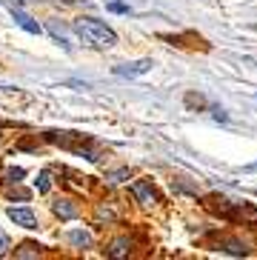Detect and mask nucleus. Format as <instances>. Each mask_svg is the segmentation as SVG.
<instances>
[{"instance_id": "f257e3e1", "label": "nucleus", "mask_w": 257, "mask_h": 260, "mask_svg": "<svg viewBox=\"0 0 257 260\" xmlns=\"http://www.w3.org/2000/svg\"><path fill=\"white\" fill-rule=\"evenodd\" d=\"M72 29H75L86 43H91V46H98V49H109V46L117 43L114 29L106 26L103 20H98V17H77V20H72Z\"/></svg>"}, {"instance_id": "f03ea898", "label": "nucleus", "mask_w": 257, "mask_h": 260, "mask_svg": "<svg viewBox=\"0 0 257 260\" xmlns=\"http://www.w3.org/2000/svg\"><path fill=\"white\" fill-rule=\"evenodd\" d=\"M132 194H135V200L143 209H151V206L160 203V194H157V189L151 186V180H135V183H132Z\"/></svg>"}, {"instance_id": "7ed1b4c3", "label": "nucleus", "mask_w": 257, "mask_h": 260, "mask_svg": "<svg viewBox=\"0 0 257 260\" xmlns=\"http://www.w3.org/2000/svg\"><path fill=\"white\" fill-rule=\"evenodd\" d=\"M26 103H31V98L26 92H20V89H6V86H0V106L3 109H20L26 106Z\"/></svg>"}, {"instance_id": "20e7f679", "label": "nucleus", "mask_w": 257, "mask_h": 260, "mask_svg": "<svg viewBox=\"0 0 257 260\" xmlns=\"http://www.w3.org/2000/svg\"><path fill=\"white\" fill-rule=\"evenodd\" d=\"M151 66L154 63L149 60V57H143V60H135V63H123V66H114V75L117 77H140L146 75V72H151Z\"/></svg>"}, {"instance_id": "39448f33", "label": "nucleus", "mask_w": 257, "mask_h": 260, "mask_svg": "<svg viewBox=\"0 0 257 260\" xmlns=\"http://www.w3.org/2000/svg\"><path fill=\"white\" fill-rule=\"evenodd\" d=\"M214 249L232 254V257H246L249 254V246L243 240H237V237H220V240H214Z\"/></svg>"}, {"instance_id": "423d86ee", "label": "nucleus", "mask_w": 257, "mask_h": 260, "mask_svg": "<svg viewBox=\"0 0 257 260\" xmlns=\"http://www.w3.org/2000/svg\"><path fill=\"white\" fill-rule=\"evenodd\" d=\"M52 212L60 220H75L77 214H80V209H77V203L72 198H57V200H52Z\"/></svg>"}, {"instance_id": "0eeeda50", "label": "nucleus", "mask_w": 257, "mask_h": 260, "mask_svg": "<svg viewBox=\"0 0 257 260\" xmlns=\"http://www.w3.org/2000/svg\"><path fill=\"white\" fill-rule=\"evenodd\" d=\"M9 220L23 226V229H38V214L31 212V209H9Z\"/></svg>"}, {"instance_id": "6e6552de", "label": "nucleus", "mask_w": 257, "mask_h": 260, "mask_svg": "<svg viewBox=\"0 0 257 260\" xmlns=\"http://www.w3.org/2000/svg\"><path fill=\"white\" fill-rule=\"evenodd\" d=\"M12 17H15V23L20 26L23 31H29V35H40V23L35 20V17H29L26 12H20V9H12Z\"/></svg>"}, {"instance_id": "1a4fd4ad", "label": "nucleus", "mask_w": 257, "mask_h": 260, "mask_svg": "<svg viewBox=\"0 0 257 260\" xmlns=\"http://www.w3.org/2000/svg\"><path fill=\"white\" fill-rule=\"evenodd\" d=\"M132 249H135V243H132L128 237H117V240H112V246L106 249V254L109 257H128Z\"/></svg>"}, {"instance_id": "9d476101", "label": "nucleus", "mask_w": 257, "mask_h": 260, "mask_svg": "<svg viewBox=\"0 0 257 260\" xmlns=\"http://www.w3.org/2000/svg\"><path fill=\"white\" fill-rule=\"evenodd\" d=\"M94 220H98V223H114V220H117V212H114L109 203H100V206L94 209Z\"/></svg>"}, {"instance_id": "9b49d317", "label": "nucleus", "mask_w": 257, "mask_h": 260, "mask_svg": "<svg viewBox=\"0 0 257 260\" xmlns=\"http://www.w3.org/2000/svg\"><path fill=\"white\" fill-rule=\"evenodd\" d=\"M66 240L72 246H77V249H89V246H91V235H89V232H69Z\"/></svg>"}, {"instance_id": "f8f14e48", "label": "nucleus", "mask_w": 257, "mask_h": 260, "mask_svg": "<svg viewBox=\"0 0 257 260\" xmlns=\"http://www.w3.org/2000/svg\"><path fill=\"white\" fill-rule=\"evenodd\" d=\"M43 254V246L38 243H20L15 249V257H40Z\"/></svg>"}, {"instance_id": "ddd939ff", "label": "nucleus", "mask_w": 257, "mask_h": 260, "mask_svg": "<svg viewBox=\"0 0 257 260\" xmlns=\"http://www.w3.org/2000/svg\"><path fill=\"white\" fill-rule=\"evenodd\" d=\"M49 35H52V38L57 40L63 49H72V43H69V38H66V31L60 29V23H57V20H52V23H49Z\"/></svg>"}, {"instance_id": "4468645a", "label": "nucleus", "mask_w": 257, "mask_h": 260, "mask_svg": "<svg viewBox=\"0 0 257 260\" xmlns=\"http://www.w3.org/2000/svg\"><path fill=\"white\" fill-rule=\"evenodd\" d=\"M23 177H26L23 169H6V172H3V183H20Z\"/></svg>"}, {"instance_id": "2eb2a0df", "label": "nucleus", "mask_w": 257, "mask_h": 260, "mask_svg": "<svg viewBox=\"0 0 257 260\" xmlns=\"http://www.w3.org/2000/svg\"><path fill=\"white\" fill-rule=\"evenodd\" d=\"M186 106H189V109H203V106H206L203 94H195V92H189V94H186Z\"/></svg>"}, {"instance_id": "dca6fc26", "label": "nucleus", "mask_w": 257, "mask_h": 260, "mask_svg": "<svg viewBox=\"0 0 257 260\" xmlns=\"http://www.w3.org/2000/svg\"><path fill=\"white\" fill-rule=\"evenodd\" d=\"M126 177H128V169H117V172H112L106 180L109 183H120V180H126Z\"/></svg>"}, {"instance_id": "f3484780", "label": "nucleus", "mask_w": 257, "mask_h": 260, "mask_svg": "<svg viewBox=\"0 0 257 260\" xmlns=\"http://www.w3.org/2000/svg\"><path fill=\"white\" fill-rule=\"evenodd\" d=\"M49 186H52V180H49V172H40V177H38V191H49Z\"/></svg>"}, {"instance_id": "a211bd4d", "label": "nucleus", "mask_w": 257, "mask_h": 260, "mask_svg": "<svg viewBox=\"0 0 257 260\" xmlns=\"http://www.w3.org/2000/svg\"><path fill=\"white\" fill-rule=\"evenodd\" d=\"M109 9H112V12H117V15L128 12V6H126V3H120V0H112V3H109Z\"/></svg>"}, {"instance_id": "6ab92c4d", "label": "nucleus", "mask_w": 257, "mask_h": 260, "mask_svg": "<svg viewBox=\"0 0 257 260\" xmlns=\"http://www.w3.org/2000/svg\"><path fill=\"white\" fill-rule=\"evenodd\" d=\"M6 254H9V237L0 235V257H6Z\"/></svg>"}, {"instance_id": "aec40b11", "label": "nucleus", "mask_w": 257, "mask_h": 260, "mask_svg": "<svg viewBox=\"0 0 257 260\" xmlns=\"http://www.w3.org/2000/svg\"><path fill=\"white\" fill-rule=\"evenodd\" d=\"M9 198H20V200H29V191H26V189H17V191H9Z\"/></svg>"}, {"instance_id": "412c9836", "label": "nucleus", "mask_w": 257, "mask_h": 260, "mask_svg": "<svg viewBox=\"0 0 257 260\" xmlns=\"http://www.w3.org/2000/svg\"><path fill=\"white\" fill-rule=\"evenodd\" d=\"M212 112H214V120H229V115L223 112V109H217V106H214Z\"/></svg>"}, {"instance_id": "4be33fe9", "label": "nucleus", "mask_w": 257, "mask_h": 260, "mask_svg": "<svg viewBox=\"0 0 257 260\" xmlns=\"http://www.w3.org/2000/svg\"><path fill=\"white\" fill-rule=\"evenodd\" d=\"M3 3H6L9 9H20L23 6V0H3Z\"/></svg>"}, {"instance_id": "5701e85b", "label": "nucleus", "mask_w": 257, "mask_h": 260, "mask_svg": "<svg viewBox=\"0 0 257 260\" xmlns=\"http://www.w3.org/2000/svg\"><path fill=\"white\" fill-rule=\"evenodd\" d=\"M243 172H257V163H249V166H243Z\"/></svg>"}, {"instance_id": "b1692460", "label": "nucleus", "mask_w": 257, "mask_h": 260, "mask_svg": "<svg viewBox=\"0 0 257 260\" xmlns=\"http://www.w3.org/2000/svg\"><path fill=\"white\" fill-rule=\"evenodd\" d=\"M63 3H77V0H63Z\"/></svg>"}]
</instances>
